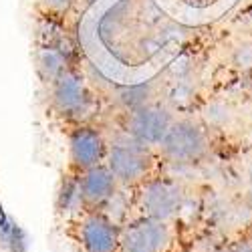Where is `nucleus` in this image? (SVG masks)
<instances>
[{"label":"nucleus","instance_id":"nucleus-1","mask_svg":"<svg viewBox=\"0 0 252 252\" xmlns=\"http://www.w3.org/2000/svg\"><path fill=\"white\" fill-rule=\"evenodd\" d=\"M145 0H93L79 23V40L93 67L121 87L148 83L159 69L163 34L150 31Z\"/></svg>","mask_w":252,"mask_h":252},{"label":"nucleus","instance_id":"nucleus-2","mask_svg":"<svg viewBox=\"0 0 252 252\" xmlns=\"http://www.w3.org/2000/svg\"><path fill=\"white\" fill-rule=\"evenodd\" d=\"M105 163L115 174L121 188H133L150 178L154 156L150 145L141 143L129 133H121L111 143H107Z\"/></svg>","mask_w":252,"mask_h":252},{"label":"nucleus","instance_id":"nucleus-3","mask_svg":"<svg viewBox=\"0 0 252 252\" xmlns=\"http://www.w3.org/2000/svg\"><path fill=\"white\" fill-rule=\"evenodd\" d=\"M119 230L103 210H83L71 222V238L79 252H119Z\"/></svg>","mask_w":252,"mask_h":252},{"label":"nucleus","instance_id":"nucleus-4","mask_svg":"<svg viewBox=\"0 0 252 252\" xmlns=\"http://www.w3.org/2000/svg\"><path fill=\"white\" fill-rule=\"evenodd\" d=\"M174 226L156 218L133 214L121 224L119 252H170Z\"/></svg>","mask_w":252,"mask_h":252},{"label":"nucleus","instance_id":"nucleus-5","mask_svg":"<svg viewBox=\"0 0 252 252\" xmlns=\"http://www.w3.org/2000/svg\"><path fill=\"white\" fill-rule=\"evenodd\" d=\"M182 206L184 192L178 182L170 178H148L143 184H139L135 196V214L174 224L182 212Z\"/></svg>","mask_w":252,"mask_h":252},{"label":"nucleus","instance_id":"nucleus-6","mask_svg":"<svg viewBox=\"0 0 252 252\" xmlns=\"http://www.w3.org/2000/svg\"><path fill=\"white\" fill-rule=\"evenodd\" d=\"M172 20L186 27H202L222 18L236 0H154Z\"/></svg>","mask_w":252,"mask_h":252},{"label":"nucleus","instance_id":"nucleus-7","mask_svg":"<svg viewBox=\"0 0 252 252\" xmlns=\"http://www.w3.org/2000/svg\"><path fill=\"white\" fill-rule=\"evenodd\" d=\"M208 139L204 131L192 121H176L167 129L163 141L159 143L161 154L178 163L196 161L206 154Z\"/></svg>","mask_w":252,"mask_h":252},{"label":"nucleus","instance_id":"nucleus-8","mask_svg":"<svg viewBox=\"0 0 252 252\" xmlns=\"http://www.w3.org/2000/svg\"><path fill=\"white\" fill-rule=\"evenodd\" d=\"M105 156H107V141L99 129L89 127V125L73 129L69 137V161L75 174L105 163Z\"/></svg>","mask_w":252,"mask_h":252},{"label":"nucleus","instance_id":"nucleus-9","mask_svg":"<svg viewBox=\"0 0 252 252\" xmlns=\"http://www.w3.org/2000/svg\"><path fill=\"white\" fill-rule=\"evenodd\" d=\"M79 188L85 210H103L107 202L121 190V184L117 182L115 174L109 170L107 163H99L95 167L77 174Z\"/></svg>","mask_w":252,"mask_h":252},{"label":"nucleus","instance_id":"nucleus-10","mask_svg":"<svg viewBox=\"0 0 252 252\" xmlns=\"http://www.w3.org/2000/svg\"><path fill=\"white\" fill-rule=\"evenodd\" d=\"M172 117L163 107L158 105H143L133 111H129L127 119V129L125 133H129L131 137L139 139L141 143L150 145H159L167 133V129L172 127Z\"/></svg>","mask_w":252,"mask_h":252},{"label":"nucleus","instance_id":"nucleus-11","mask_svg":"<svg viewBox=\"0 0 252 252\" xmlns=\"http://www.w3.org/2000/svg\"><path fill=\"white\" fill-rule=\"evenodd\" d=\"M91 103V95L83 81L75 71H65L59 79L53 81V105L63 115L79 119Z\"/></svg>","mask_w":252,"mask_h":252},{"label":"nucleus","instance_id":"nucleus-12","mask_svg":"<svg viewBox=\"0 0 252 252\" xmlns=\"http://www.w3.org/2000/svg\"><path fill=\"white\" fill-rule=\"evenodd\" d=\"M36 69L45 81L53 83L67 71V53L61 51L59 45L43 47L36 53Z\"/></svg>","mask_w":252,"mask_h":252},{"label":"nucleus","instance_id":"nucleus-13","mask_svg":"<svg viewBox=\"0 0 252 252\" xmlns=\"http://www.w3.org/2000/svg\"><path fill=\"white\" fill-rule=\"evenodd\" d=\"M57 208L59 212H67L73 218L79 216L85 206H83V198H81V188H79V176L75 172H71L61 184V190L57 196Z\"/></svg>","mask_w":252,"mask_h":252},{"label":"nucleus","instance_id":"nucleus-14","mask_svg":"<svg viewBox=\"0 0 252 252\" xmlns=\"http://www.w3.org/2000/svg\"><path fill=\"white\" fill-rule=\"evenodd\" d=\"M75 0H43V6L47 12H53V14H63L71 8V4Z\"/></svg>","mask_w":252,"mask_h":252},{"label":"nucleus","instance_id":"nucleus-15","mask_svg":"<svg viewBox=\"0 0 252 252\" xmlns=\"http://www.w3.org/2000/svg\"><path fill=\"white\" fill-rule=\"evenodd\" d=\"M230 252H252V238H246V240L238 242Z\"/></svg>","mask_w":252,"mask_h":252}]
</instances>
